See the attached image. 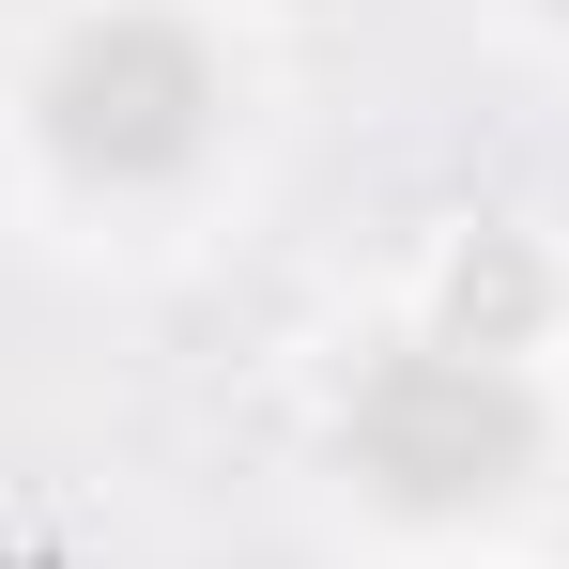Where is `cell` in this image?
Segmentation results:
<instances>
[{
  "label": "cell",
  "mask_w": 569,
  "mask_h": 569,
  "mask_svg": "<svg viewBox=\"0 0 569 569\" xmlns=\"http://www.w3.org/2000/svg\"><path fill=\"white\" fill-rule=\"evenodd\" d=\"M523 462H539V400L508 385V355L431 339V355H385L355 385V477H385L400 508H477Z\"/></svg>",
  "instance_id": "1"
},
{
  "label": "cell",
  "mask_w": 569,
  "mask_h": 569,
  "mask_svg": "<svg viewBox=\"0 0 569 569\" xmlns=\"http://www.w3.org/2000/svg\"><path fill=\"white\" fill-rule=\"evenodd\" d=\"M200 123H216V62H200L170 16H108L62 47V78H47V139L108 170V186H154V170H186Z\"/></svg>",
  "instance_id": "2"
},
{
  "label": "cell",
  "mask_w": 569,
  "mask_h": 569,
  "mask_svg": "<svg viewBox=\"0 0 569 569\" xmlns=\"http://www.w3.org/2000/svg\"><path fill=\"white\" fill-rule=\"evenodd\" d=\"M523 308H539V262H523V247H462V278H447L462 355H508V339H523Z\"/></svg>",
  "instance_id": "3"
}]
</instances>
